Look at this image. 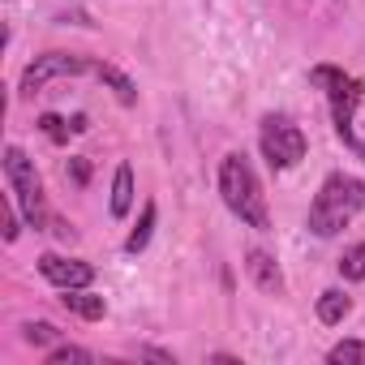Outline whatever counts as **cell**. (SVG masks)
Returning <instances> with one entry per match:
<instances>
[{
	"instance_id": "6",
	"label": "cell",
	"mask_w": 365,
	"mask_h": 365,
	"mask_svg": "<svg viewBox=\"0 0 365 365\" xmlns=\"http://www.w3.org/2000/svg\"><path fill=\"white\" fill-rule=\"evenodd\" d=\"M82 69H86V61H82V56H69V52L35 56V61L26 65V73H22V95H39L48 82H56V78H73V73H82Z\"/></svg>"
},
{
	"instance_id": "11",
	"label": "cell",
	"mask_w": 365,
	"mask_h": 365,
	"mask_svg": "<svg viewBox=\"0 0 365 365\" xmlns=\"http://www.w3.org/2000/svg\"><path fill=\"white\" fill-rule=\"evenodd\" d=\"M348 309H352V301H348L344 292H335V288L318 297V318H322L327 327H335V322H344V318H348Z\"/></svg>"
},
{
	"instance_id": "17",
	"label": "cell",
	"mask_w": 365,
	"mask_h": 365,
	"mask_svg": "<svg viewBox=\"0 0 365 365\" xmlns=\"http://www.w3.org/2000/svg\"><path fill=\"white\" fill-rule=\"evenodd\" d=\"M39 129H43V133H48V138H52V142H65V138H69V129H73V125H65V120H61V116H39Z\"/></svg>"
},
{
	"instance_id": "13",
	"label": "cell",
	"mask_w": 365,
	"mask_h": 365,
	"mask_svg": "<svg viewBox=\"0 0 365 365\" xmlns=\"http://www.w3.org/2000/svg\"><path fill=\"white\" fill-rule=\"evenodd\" d=\"M99 78H103V82L116 91V99H120L125 108H129V103H138V91H133V82H129L120 69H112V65H99Z\"/></svg>"
},
{
	"instance_id": "7",
	"label": "cell",
	"mask_w": 365,
	"mask_h": 365,
	"mask_svg": "<svg viewBox=\"0 0 365 365\" xmlns=\"http://www.w3.org/2000/svg\"><path fill=\"white\" fill-rule=\"evenodd\" d=\"M39 275L56 288H86L95 279V267L78 262V258H61V254H43L39 258Z\"/></svg>"
},
{
	"instance_id": "20",
	"label": "cell",
	"mask_w": 365,
	"mask_h": 365,
	"mask_svg": "<svg viewBox=\"0 0 365 365\" xmlns=\"http://www.w3.org/2000/svg\"><path fill=\"white\" fill-rule=\"evenodd\" d=\"M5 241H18V220H14V215L5 220Z\"/></svg>"
},
{
	"instance_id": "9",
	"label": "cell",
	"mask_w": 365,
	"mask_h": 365,
	"mask_svg": "<svg viewBox=\"0 0 365 365\" xmlns=\"http://www.w3.org/2000/svg\"><path fill=\"white\" fill-rule=\"evenodd\" d=\"M61 305L69 309V314H78V318H86V322H99L103 318V297H95V292H86V288H65V297H61Z\"/></svg>"
},
{
	"instance_id": "1",
	"label": "cell",
	"mask_w": 365,
	"mask_h": 365,
	"mask_svg": "<svg viewBox=\"0 0 365 365\" xmlns=\"http://www.w3.org/2000/svg\"><path fill=\"white\" fill-rule=\"evenodd\" d=\"M361 207H365V180L344 176V172H331V176L322 180V190H318L314 207H309V232L335 237Z\"/></svg>"
},
{
	"instance_id": "16",
	"label": "cell",
	"mask_w": 365,
	"mask_h": 365,
	"mask_svg": "<svg viewBox=\"0 0 365 365\" xmlns=\"http://www.w3.org/2000/svg\"><path fill=\"white\" fill-rule=\"evenodd\" d=\"M86 361H91V352H86V348H73V344L48 352V365H86Z\"/></svg>"
},
{
	"instance_id": "14",
	"label": "cell",
	"mask_w": 365,
	"mask_h": 365,
	"mask_svg": "<svg viewBox=\"0 0 365 365\" xmlns=\"http://www.w3.org/2000/svg\"><path fill=\"white\" fill-rule=\"evenodd\" d=\"M339 275H344V279H365V245H348V250H344Z\"/></svg>"
},
{
	"instance_id": "8",
	"label": "cell",
	"mask_w": 365,
	"mask_h": 365,
	"mask_svg": "<svg viewBox=\"0 0 365 365\" xmlns=\"http://www.w3.org/2000/svg\"><path fill=\"white\" fill-rule=\"evenodd\" d=\"M245 271H250V279H254L262 292H271V297H279V292H284V275H279V267H275V258H271V254L250 250V254H245Z\"/></svg>"
},
{
	"instance_id": "15",
	"label": "cell",
	"mask_w": 365,
	"mask_h": 365,
	"mask_svg": "<svg viewBox=\"0 0 365 365\" xmlns=\"http://www.w3.org/2000/svg\"><path fill=\"white\" fill-rule=\"evenodd\" d=\"M361 356H365V344H361V339H344V344L331 348L327 361H331V365H344V361H361Z\"/></svg>"
},
{
	"instance_id": "5",
	"label": "cell",
	"mask_w": 365,
	"mask_h": 365,
	"mask_svg": "<svg viewBox=\"0 0 365 365\" xmlns=\"http://www.w3.org/2000/svg\"><path fill=\"white\" fill-rule=\"evenodd\" d=\"M262 155H267V163L271 168H297L301 159H305V133L292 125V120H267L262 125Z\"/></svg>"
},
{
	"instance_id": "12",
	"label": "cell",
	"mask_w": 365,
	"mask_h": 365,
	"mask_svg": "<svg viewBox=\"0 0 365 365\" xmlns=\"http://www.w3.org/2000/svg\"><path fill=\"white\" fill-rule=\"evenodd\" d=\"M150 228H155V202H146V207H142V220H138V228L129 232L125 254H142V250H146V241H150Z\"/></svg>"
},
{
	"instance_id": "4",
	"label": "cell",
	"mask_w": 365,
	"mask_h": 365,
	"mask_svg": "<svg viewBox=\"0 0 365 365\" xmlns=\"http://www.w3.org/2000/svg\"><path fill=\"white\" fill-rule=\"evenodd\" d=\"M5 176H9V190L18 194L22 215H26L35 228H43V224L52 220V215H48V202H43V185H39L35 163H31L18 146H9V150H5Z\"/></svg>"
},
{
	"instance_id": "19",
	"label": "cell",
	"mask_w": 365,
	"mask_h": 365,
	"mask_svg": "<svg viewBox=\"0 0 365 365\" xmlns=\"http://www.w3.org/2000/svg\"><path fill=\"white\" fill-rule=\"evenodd\" d=\"M69 172H73V180H78V185H86V180H91V168H86V159H73V163H69Z\"/></svg>"
},
{
	"instance_id": "3",
	"label": "cell",
	"mask_w": 365,
	"mask_h": 365,
	"mask_svg": "<svg viewBox=\"0 0 365 365\" xmlns=\"http://www.w3.org/2000/svg\"><path fill=\"white\" fill-rule=\"evenodd\" d=\"M314 82H318V86H327L331 116H335V133L344 138V146H348V150H356V155L365 159V142L352 133V108H356V99H361V86H356L348 73L331 69V65H318V69H314Z\"/></svg>"
},
{
	"instance_id": "10",
	"label": "cell",
	"mask_w": 365,
	"mask_h": 365,
	"mask_svg": "<svg viewBox=\"0 0 365 365\" xmlns=\"http://www.w3.org/2000/svg\"><path fill=\"white\" fill-rule=\"evenodd\" d=\"M129 207H133V172H129V163H120L116 168V180H112V215L125 220Z\"/></svg>"
},
{
	"instance_id": "18",
	"label": "cell",
	"mask_w": 365,
	"mask_h": 365,
	"mask_svg": "<svg viewBox=\"0 0 365 365\" xmlns=\"http://www.w3.org/2000/svg\"><path fill=\"white\" fill-rule=\"evenodd\" d=\"M56 327L52 322H26V344H52Z\"/></svg>"
},
{
	"instance_id": "2",
	"label": "cell",
	"mask_w": 365,
	"mask_h": 365,
	"mask_svg": "<svg viewBox=\"0 0 365 365\" xmlns=\"http://www.w3.org/2000/svg\"><path fill=\"white\" fill-rule=\"evenodd\" d=\"M220 194L228 202V211L250 224V228H271V215H267V198H262V185H258V176L254 168L245 163V155H224L220 163Z\"/></svg>"
}]
</instances>
